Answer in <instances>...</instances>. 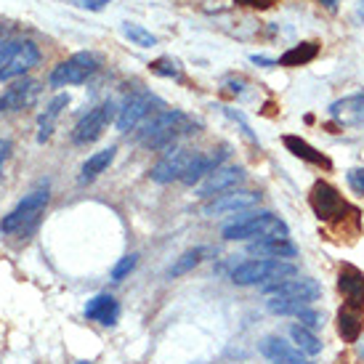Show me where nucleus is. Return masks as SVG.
<instances>
[{
    "instance_id": "18",
    "label": "nucleus",
    "mask_w": 364,
    "mask_h": 364,
    "mask_svg": "<svg viewBox=\"0 0 364 364\" xmlns=\"http://www.w3.org/2000/svg\"><path fill=\"white\" fill-rule=\"evenodd\" d=\"M247 253L255 258H269V261H284V258H295L298 247L290 240H255L247 245Z\"/></svg>"
},
{
    "instance_id": "12",
    "label": "nucleus",
    "mask_w": 364,
    "mask_h": 364,
    "mask_svg": "<svg viewBox=\"0 0 364 364\" xmlns=\"http://www.w3.org/2000/svg\"><path fill=\"white\" fill-rule=\"evenodd\" d=\"M154 104H160V102L146 91H139V93H133V96H128V99L122 102L120 109H117V120H114L117 131L120 133L133 131L144 117H149V112H152Z\"/></svg>"
},
{
    "instance_id": "34",
    "label": "nucleus",
    "mask_w": 364,
    "mask_h": 364,
    "mask_svg": "<svg viewBox=\"0 0 364 364\" xmlns=\"http://www.w3.org/2000/svg\"><path fill=\"white\" fill-rule=\"evenodd\" d=\"M75 3H77L80 9H85V11H104L109 0H75Z\"/></svg>"
},
{
    "instance_id": "1",
    "label": "nucleus",
    "mask_w": 364,
    "mask_h": 364,
    "mask_svg": "<svg viewBox=\"0 0 364 364\" xmlns=\"http://www.w3.org/2000/svg\"><path fill=\"white\" fill-rule=\"evenodd\" d=\"M48 200H51L48 186L32 189L24 200H19V205H16L9 215H3L0 232L11 234V237H16V240H27V237H32V234L38 232V226H41L43 213H46V208H48Z\"/></svg>"
},
{
    "instance_id": "39",
    "label": "nucleus",
    "mask_w": 364,
    "mask_h": 364,
    "mask_svg": "<svg viewBox=\"0 0 364 364\" xmlns=\"http://www.w3.org/2000/svg\"><path fill=\"white\" fill-rule=\"evenodd\" d=\"M356 351H359V356L364 359V335L359 338V341H356Z\"/></svg>"
},
{
    "instance_id": "30",
    "label": "nucleus",
    "mask_w": 364,
    "mask_h": 364,
    "mask_svg": "<svg viewBox=\"0 0 364 364\" xmlns=\"http://www.w3.org/2000/svg\"><path fill=\"white\" fill-rule=\"evenodd\" d=\"M295 319L304 324V327H309V330H319V327L324 324V316H322V314L314 311V309H309V306L295 314Z\"/></svg>"
},
{
    "instance_id": "7",
    "label": "nucleus",
    "mask_w": 364,
    "mask_h": 364,
    "mask_svg": "<svg viewBox=\"0 0 364 364\" xmlns=\"http://www.w3.org/2000/svg\"><path fill=\"white\" fill-rule=\"evenodd\" d=\"M41 61V48L32 41H19L11 43L9 56L0 67V82H11V80H21L32 67H38Z\"/></svg>"
},
{
    "instance_id": "27",
    "label": "nucleus",
    "mask_w": 364,
    "mask_h": 364,
    "mask_svg": "<svg viewBox=\"0 0 364 364\" xmlns=\"http://www.w3.org/2000/svg\"><path fill=\"white\" fill-rule=\"evenodd\" d=\"M309 304H304V301H293V298H269L266 301V309L272 314H279V316H295V314L301 311V309H306Z\"/></svg>"
},
{
    "instance_id": "33",
    "label": "nucleus",
    "mask_w": 364,
    "mask_h": 364,
    "mask_svg": "<svg viewBox=\"0 0 364 364\" xmlns=\"http://www.w3.org/2000/svg\"><path fill=\"white\" fill-rule=\"evenodd\" d=\"M9 48H11L9 30H6V27H0V67H3V61H6V56H9Z\"/></svg>"
},
{
    "instance_id": "29",
    "label": "nucleus",
    "mask_w": 364,
    "mask_h": 364,
    "mask_svg": "<svg viewBox=\"0 0 364 364\" xmlns=\"http://www.w3.org/2000/svg\"><path fill=\"white\" fill-rule=\"evenodd\" d=\"M149 67H152L154 75H162V77H181V67H178V61L168 59V56H162V59L152 61Z\"/></svg>"
},
{
    "instance_id": "40",
    "label": "nucleus",
    "mask_w": 364,
    "mask_h": 364,
    "mask_svg": "<svg viewBox=\"0 0 364 364\" xmlns=\"http://www.w3.org/2000/svg\"><path fill=\"white\" fill-rule=\"evenodd\" d=\"M354 122H362V125H364V104H362V109L354 114Z\"/></svg>"
},
{
    "instance_id": "41",
    "label": "nucleus",
    "mask_w": 364,
    "mask_h": 364,
    "mask_svg": "<svg viewBox=\"0 0 364 364\" xmlns=\"http://www.w3.org/2000/svg\"><path fill=\"white\" fill-rule=\"evenodd\" d=\"M322 3H324V6H330V9H333V6L338 3V0H322Z\"/></svg>"
},
{
    "instance_id": "15",
    "label": "nucleus",
    "mask_w": 364,
    "mask_h": 364,
    "mask_svg": "<svg viewBox=\"0 0 364 364\" xmlns=\"http://www.w3.org/2000/svg\"><path fill=\"white\" fill-rule=\"evenodd\" d=\"M261 354L274 364H314L304 351H298L293 348L290 343H284L282 338H277V335H269V338H263L261 343Z\"/></svg>"
},
{
    "instance_id": "20",
    "label": "nucleus",
    "mask_w": 364,
    "mask_h": 364,
    "mask_svg": "<svg viewBox=\"0 0 364 364\" xmlns=\"http://www.w3.org/2000/svg\"><path fill=\"white\" fill-rule=\"evenodd\" d=\"M282 141H284V146H287V152L293 154V157H298V160L309 162V165H316V168H333V162L327 160L319 149H314L311 144L306 141V139H301V136H284Z\"/></svg>"
},
{
    "instance_id": "36",
    "label": "nucleus",
    "mask_w": 364,
    "mask_h": 364,
    "mask_svg": "<svg viewBox=\"0 0 364 364\" xmlns=\"http://www.w3.org/2000/svg\"><path fill=\"white\" fill-rule=\"evenodd\" d=\"M237 6H247V9H269L277 0H234Z\"/></svg>"
},
{
    "instance_id": "38",
    "label": "nucleus",
    "mask_w": 364,
    "mask_h": 364,
    "mask_svg": "<svg viewBox=\"0 0 364 364\" xmlns=\"http://www.w3.org/2000/svg\"><path fill=\"white\" fill-rule=\"evenodd\" d=\"M250 59H253L255 64H266V67H274V64H277V61H274V59H266V56H258V53H253Z\"/></svg>"
},
{
    "instance_id": "9",
    "label": "nucleus",
    "mask_w": 364,
    "mask_h": 364,
    "mask_svg": "<svg viewBox=\"0 0 364 364\" xmlns=\"http://www.w3.org/2000/svg\"><path fill=\"white\" fill-rule=\"evenodd\" d=\"M261 293L269 295V298H293V301L311 304L322 295V284L311 277H293V279H284V282L266 284V287H261Z\"/></svg>"
},
{
    "instance_id": "32",
    "label": "nucleus",
    "mask_w": 364,
    "mask_h": 364,
    "mask_svg": "<svg viewBox=\"0 0 364 364\" xmlns=\"http://www.w3.org/2000/svg\"><path fill=\"white\" fill-rule=\"evenodd\" d=\"M223 112H226V114H229V117H232L234 122H240V128H242V133H245V136H247V141H253V144H255V136H253V131H250V125H247V122H245V117H242V114H240V112H234V109H229V107H223Z\"/></svg>"
},
{
    "instance_id": "10",
    "label": "nucleus",
    "mask_w": 364,
    "mask_h": 364,
    "mask_svg": "<svg viewBox=\"0 0 364 364\" xmlns=\"http://www.w3.org/2000/svg\"><path fill=\"white\" fill-rule=\"evenodd\" d=\"M242 178H245V168H240V165H221V168H215L210 176H205L203 181L197 183L194 194L203 197V200H208V197L213 200L218 194L237 189V183H242Z\"/></svg>"
},
{
    "instance_id": "21",
    "label": "nucleus",
    "mask_w": 364,
    "mask_h": 364,
    "mask_svg": "<svg viewBox=\"0 0 364 364\" xmlns=\"http://www.w3.org/2000/svg\"><path fill=\"white\" fill-rule=\"evenodd\" d=\"M362 309H351V306H343L338 311V335L343 338L346 343H356L362 338Z\"/></svg>"
},
{
    "instance_id": "13",
    "label": "nucleus",
    "mask_w": 364,
    "mask_h": 364,
    "mask_svg": "<svg viewBox=\"0 0 364 364\" xmlns=\"http://www.w3.org/2000/svg\"><path fill=\"white\" fill-rule=\"evenodd\" d=\"M261 203V194L250 192V189H232V192H223L218 197H213L210 203L205 205V215H223V213H240L250 210Z\"/></svg>"
},
{
    "instance_id": "26",
    "label": "nucleus",
    "mask_w": 364,
    "mask_h": 364,
    "mask_svg": "<svg viewBox=\"0 0 364 364\" xmlns=\"http://www.w3.org/2000/svg\"><path fill=\"white\" fill-rule=\"evenodd\" d=\"M122 35L133 43V46H139V48H154L157 46V38H154L152 32L141 27V24H133V21H125L122 24Z\"/></svg>"
},
{
    "instance_id": "8",
    "label": "nucleus",
    "mask_w": 364,
    "mask_h": 364,
    "mask_svg": "<svg viewBox=\"0 0 364 364\" xmlns=\"http://www.w3.org/2000/svg\"><path fill=\"white\" fill-rule=\"evenodd\" d=\"M309 203H311V210L319 221H335L338 215H343L348 210V205L343 203L341 192L327 181L314 183L311 194H309Z\"/></svg>"
},
{
    "instance_id": "31",
    "label": "nucleus",
    "mask_w": 364,
    "mask_h": 364,
    "mask_svg": "<svg viewBox=\"0 0 364 364\" xmlns=\"http://www.w3.org/2000/svg\"><path fill=\"white\" fill-rule=\"evenodd\" d=\"M346 181L356 194H364V168H351L346 173Z\"/></svg>"
},
{
    "instance_id": "28",
    "label": "nucleus",
    "mask_w": 364,
    "mask_h": 364,
    "mask_svg": "<svg viewBox=\"0 0 364 364\" xmlns=\"http://www.w3.org/2000/svg\"><path fill=\"white\" fill-rule=\"evenodd\" d=\"M136 263H139V255H133V253L125 255V258H120V261L112 266V274H109L112 282H122V279L136 269Z\"/></svg>"
},
{
    "instance_id": "24",
    "label": "nucleus",
    "mask_w": 364,
    "mask_h": 364,
    "mask_svg": "<svg viewBox=\"0 0 364 364\" xmlns=\"http://www.w3.org/2000/svg\"><path fill=\"white\" fill-rule=\"evenodd\" d=\"M316 56H319V46L311 41H306V43L293 46V48H287V51L279 56L277 64H282V67H304V64H311Z\"/></svg>"
},
{
    "instance_id": "23",
    "label": "nucleus",
    "mask_w": 364,
    "mask_h": 364,
    "mask_svg": "<svg viewBox=\"0 0 364 364\" xmlns=\"http://www.w3.org/2000/svg\"><path fill=\"white\" fill-rule=\"evenodd\" d=\"M210 255H213V247H205V245L192 247V250H186V253H181L173 261V266L168 269V277H183V274H189L192 269H197L203 261H208Z\"/></svg>"
},
{
    "instance_id": "4",
    "label": "nucleus",
    "mask_w": 364,
    "mask_h": 364,
    "mask_svg": "<svg viewBox=\"0 0 364 364\" xmlns=\"http://www.w3.org/2000/svg\"><path fill=\"white\" fill-rule=\"evenodd\" d=\"M298 277L295 263L290 261H269V258H253V261L240 263L232 272V282L240 287H266V284H277L284 279Z\"/></svg>"
},
{
    "instance_id": "16",
    "label": "nucleus",
    "mask_w": 364,
    "mask_h": 364,
    "mask_svg": "<svg viewBox=\"0 0 364 364\" xmlns=\"http://www.w3.org/2000/svg\"><path fill=\"white\" fill-rule=\"evenodd\" d=\"M338 290L343 293L346 298V306H351V309H362L364 306V274L351 266V263H346L341 274H338Z\"/></svg>"
},
{
    "instance_id": "42",
    "label": "nucleus",
    "mask_w": 364,
    "mask_h": 364,
    "mask_svg": "<svg viewBox=\"0 0 364 364\" xmlns=\"http://www.w3.org/2000/svg\"><path fill=\"white\" fill-rule=\"evenodd\" d=\"M77 364H91V362H77Z\"/></svg>"
},
{
    "instance_id": "3",
    "label": "nucleus",
    "mask_w": 364,
    "mask_h": 364,
    "mask_svg": "<svg viewBox=\"0 0 364 364\" xmlns=\"http://www.w3.org/2000/svg\"><path fill=\"white\" fill-rule=\"evenodd\" d=\"M192 128H197V122H192V117H186L181 109H162L139 131V141L146 149H165L178 136L192 133Z\"/></svg>"
},
{
    "instance_id": "11",
    "label": "nucleus",
    "mask_w": 364,
    "mask_h": 364,
    "mask_svg": "<svg viewBox=\"0 0 364 364\" xmlns=\"http://www.w3.org/2000/svg\"><path fill=\"white\" fill-rule=\"evenodd\" d=\"M194 154H197V152H192V149L173 146V149H168V152H165V157L154 165L152 171H149V178H152L154 183L181 181L183 173H186V168H189V162L194 160Z\"/></svg>"
},
{
    "instance_id": "19",
    "label": "nucleus",
    "mask_w": 364,
    "mask_h": 364,
    "mask_svg": "<svg viewBox=\"0 0 364 364\" xmlns=\"http://www.w3.org/2000/svg\"><path fill=\"white\" fill-rule=\"evenodd\" d=\"M70 107V93H59V96H53L46 112H43L41 117H38V141L46 144L48 139L53 136V128H56V120H59V114Z\"/></svg>"
},
{
    "instance_id": "2",
    "label": "nucleus",
    "mask_w": 364,
    "mask_h": 364,
    "mask_svg": "<svg viewBox=\"0 0 364 364\" xmlns=\"http://www.w3.org/2000/svg\"><path fill=\"white\" fill-rule=\"evenodd\" d=\"M223 240L240 242V240H290L287 223L274 213H247L237 221L223 226Z\"/></svg>"
},
{
    "instance_id": "35",
    "label": "nucleus",
    "mask_w": 364,
    "mask_h": 364,
    "mask_svg": "<svg viewBox=\"0 0 364 364\" xmlns=\"http://www.w3.org/2000/svg\"><path fill=\"white\" fill-rule=\"evenodd\" d=\"M11 152H14V141L11 139H0V171H3L6 160L11 157Z\"/></svg>"
},
{
    "instance_id": "14",
    "label": "nucleus",
    "mask_w": 364,
    "mask_h": 364,
    "mask_svg": "<svg viewBox=\"0 0 364 364\" xmlns=\"http://www.w3.org/2000/svg\"><path fill=\"white\" fill-rule=\"evenodd\" d=\"M38 96V82L30 80V77H21V80H14L3 91L0 96V112H21L27 109Z\"/></svg>"
},
{
    "instance_id": "37",
    "label": "nucleus",
    "mask_w": 364,
    "mask_h": 364,
    "mask_svg": "<svg viewBox=\"0 0 364 364\" xmlns=\"http://www.w3.org/2000/svg\"><path fill=\"white\" fill-rule=\"evenodd\" d=\"M354 21L364 27V0H359V3H356V9H354Z\"/></svg>"
},
{
    "instance_id": "5",
    "label": "nucleus",
    "mask_w": 364,
    "mask_h": 364,
    "mask_svg": "<svg viewBox=\"0 0 364 364\" xmlns=\"http://www.w3.org/2000/svg\"><path fill=\"white\" fill-rule=\"evenodd\" d=\"M96 72H99V56L91 51H80L53 67L48 75V85L51 88L80 85V82H88V77H93Z\"/></svg>"
},
{
    "instance_id": "17",
    "label": "nucleus",
    "mask_w": 364,
    "mask_h": 364,
    "mask_svg": "<svg viewBox=\"0 0 364 364\" xmlns=\"http://www.w3.org/2000/svg\"><path fill=\"white\" fill-rule=\"evenodd\" d=\"M82 314H85V319H91V322H99V324H104V327H112V324L120 319V304H117L112 295L102 293V295H96V298H91V301L85 304Z\"/></svg>"
},
{
    "instance_id": "25",
    "label": "nucleus",
    "mask_w": 364,
    "mask_h": 364,
    "mask_svg": "<svg viewBox=\"0 0 364 364\" xmlns=\"http://www.w3.org/2000/svg\"><path fill=\"white\" fill-rule=\"evenodd\" d=\"M290 338H293L295 348L304 351L306 356H316L324 346L322 341L316 338V333L309 330V327H304V324H293V327H290Z\"/></svg>"
},
{
    "instance_id": "6",
    "label": "nucleus",
    "mask_w": 364,
    "mask_h": 364,
    "mask_svg": "<svg viewBox=\"0 0 364 364\" xmlns=\"http://www.w3.org/2000/svg\"><path fill=\"white\" fill-rule=\"evenodd\" d=\"M112 120H117V117H114V104L102 102L99 107L88 109L80 120H77L75 131H72V141L77 144V146H88V144L99 141Z\"/></svg>"
},
{
    "instance_id": "22",
    "label": "nucleus",
    "mask_w": 364,
    "mask_h": 364,
    "mask_svg": "<svg viewBox=\"0 0 364 364\" xmlns=\"http://www.w3.org/2000/svg\"><path fill=\"white\" fill-rule=\"evenodd\" d=\"M114 154H117V146H107V149H102V152H93L88 160L82 162L80 183H91L93 178H99L112 162H114Z\"/></svg>"
}]
</instances>
